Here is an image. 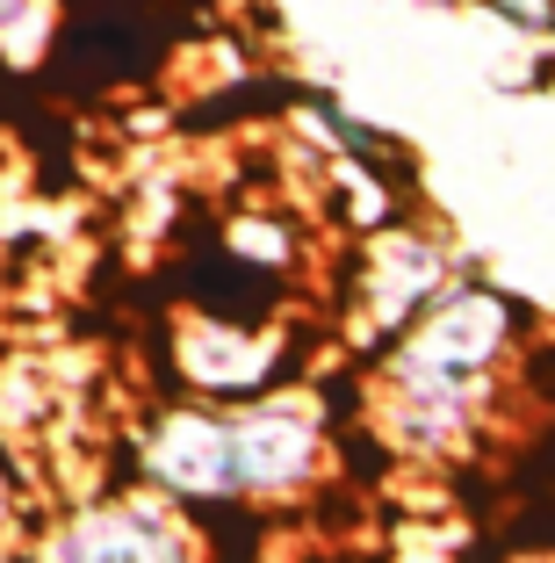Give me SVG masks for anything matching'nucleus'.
<instances>
[{
  "label": "nucleus",
  "instance_id": "2",
  "mask_svg": "<svg viewBox=\"0 0 555 563\" xmlns=\"http://www.w3.org/2000/svg\"><path fill=\"white\" fill-rule=\"evenodd\" d=\"M8 8H15V0H0V15H8Z\"/></svg>",
  "mask_w": 555,
  "mask_h": 563
},
{
  "label": "nucleus",
  "instance_id": "1",
  "mask_svg": "<svg viewBox=\"0 0 555 563\" xmlns=\"http://www.w3.org/2000/svg\"><path fill=\"white\" fill-rule=\"evenodd\" d=\"M490 8L520 30H555V0H490Z\"/></svg>",
  "mask_w": 555,
  "mask_h": 563
}]
</instances>
